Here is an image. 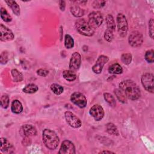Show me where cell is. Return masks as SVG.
Masks as SVG:
<instances>
[{
	"mask_svg": "<svg viewBox=\"0 0 154 154\" xmlns=\"http://www.w3.org/2000/svg\"><path fill=\"white\" fill-rule=\"evenodd\" d=\"M75 26L79 34L85 36L91 37L94 33V28L84 19H78L75 22Z\"/></svg>",
	"mask_w": 154,
	"mask_h": 154,
	"instance_id": "3957f363",
	"label": "cell"
},
{
	"mask_svg": "<svg viewBox=\"0 0 154 154\" xmlns=\"http://www.w3.org/2000/svg\"><path fill=\"white\" fill-rule=\"evenodd\" d=\"M106 132L110 135H117V136L119 135V132L117 128L112 123H108L106 125Z\"/></svg>",
	"mask_w": 154,
	"mask_h": 154,
	"instance_id": "7402d4cb",
	"label": "cell"
},
{
	"mask_svg": "<svg viewBox=\"0 0 154 154\" xmlns=\"http://www.w3.org/2000/svg\"><path fill=\"white\" fill-rule=\"evenodd\" d=\"M0 60H1V64H4L7 63V62L8 61V55H7L6 52H2L1 54Z\"/></svg>",
	"mask_w": 154,
	"mask_h": 154,
	"instance_id": "74e56055",
	"label": "cell"
},
{
	"mask_svg": "<svg viewBox=\"0 0 154 154\" xmlns=\"http://www.w3.org/2000/svg\"><path fill=\"white\" fill-rule=\"evenodd\" d=\"M59 5H60V8L61 11H64L65 7H66V3L64 1H59Z\"/></svg>",
	"mask_w": 154,
	"mask_h": 154,
	"instance_id": "f35d334b",
	"label": "cell"
},
{
	"mask_svg": "<svg viewBox=\"0 0 154 154\" xmlns=\"http://www.w3.org/2000/svg\"><path fill=\"white\" fill-rule=\"evenodd\" d=\"M114 93L118 99V100L122 103H126V97L124 94V93L119 88L114 90Z\"/></svg>",
	"mask_w": 154,
	"mask_h": 154,
	"instance_id": "f546056e",
	"label": "cell"
},
{
	"mask_svg": "<svg viewBox=\"0 0 154 154\" xmlns=\"http://www.w3.org/2000/svg\"><path fill=\"white\" fill-rule=\"evenodd\" d=\"M1 17L4 22H11L12 20L11 16L9 14L6 9L4 8V7L1 8Z\"/></svg>",
	"mask_w": 154,
	"mask_h": 154,
	"instance_id": "4316f807",
	"label": "cell"
},
{
	"mask_svg": "<svg viewBox=\"0 0 154 154\" xmlns=\"http://www.w3.org/2000/svg\"><path fill=\"white\" fill-rule=\"evenodd\" d=\"M0 149H1V151L4 153H10L13 152L14 148L13 146L8 141V140L7 138L1 137Z\"/></svg>",
	"mask_w": 154,
	"mask_h": 154,
	"instance_id": "9a60e30c",
	"label": "cell"
},
{
	"mask_svg": "<svg viewBox=\"0 0 154 154\" xmlns=\"http://www.w3.org/2000/svg\"><path fill=\"white\" fill-rule=\"evenodd\" d=\"M103 37L105 38V40L108 42H111L113 38H114V34H113V32L109 30V29H106L105 32H104V35H103Z\"/></svg>",
	"mask_w": 154,
	"mask_h": 154,
	"instance_id": "836d02e7",
	"label": "cell"
},
{
	"mask_svg": "<svg viewBox=\"0 0 154 154\" xmlns=\"http://www.w3.org/2000/svg\"><path fill=\"white\" fill-rule=\"evenodd\" d=\"M66 122L72 128H78L82 125L81 120L71 111H66L64 113Z\"/></svg>",
	"mask_w": 154,
	"mask_h": 154,
	"instance_id": "ba28073f",
	"label": "cell"
},
{
	"mask_svg": "<svg viewBox=\"0 0 154 154\" xmlns=\"http://www.w3.org/2000/svg\"><path fill=\"white\" fill-rule=\"evenodd\" d=\"M109 58L106 55H100L96 60L95 64L92 67V70L96 74H99L102 72L103 66L108 61Z\"/></svg>",
	"mask_w": 154,
	"mask_h": 154,
	"instance_id": "4fadbf2b",
	"label": "cell"
},
{
	"mask_svg": "<svg viewBox=\"0 0 154 154\" xmlns=\"http://www.w3.org/2000/svg\"><path fill=\"white\" fill-rule=\"evenodd\" d=\"M70 100L81 108H85L87 103L85 96L79 92H75L72 94L70 96Z\"/></svg>",
	"mask_w": 154,
	"mask_h": 154,
	"instance_id": "9c48e42d",
	"label": "cell"
},
{
	"mask_svg": "<svg viewBox=\"0 0 154 154\" xmlns=\"http://www.w3.org/2000/svg\"><path fill=\"white\" fill-rule=\"evenodd\" d=\"M49 71L45 69H40L37 70V74L40 76H46L48 75Z\"/></svg>",
	"mask_w": 154,
	"mask_h": 154,
	"instance_id": "8d00e7d4",
	"label": "cell"
},
{
	"mask_svg": "<svg viewBox=\"0 0 154 154\" xmlns=\"http://www.w3.org/2000/svg\"><path fill=\"white\" fill-rule=\"evenodd\" d=\"M116 20L119 34L120 37H125L128 30V24L126 18L123 14L119 13L117 16Z\"/></svg>",
	"mask_w": 154,
	"mask_h": 154,
	"instance_id": "277c9868",
	"label": "cell"
},
{
	"mask_svg": "<svg viewBox=\"0 0 154 154\" xmlns=\"http://www.w3.org/2000/svg\"><path fill=\"white\" fill-rule=\"evenodd\" d=\"M42 140L45 146L50 150L55 149L60 142L57 134L49 129H44L42 134Z\"/></svg>",
	"mask_w": 154,
	"mask_h": 154,
	"instance_id": "7a4b0ae2",
	"label": "cell"
},
{
	"mask_svg": "<svg viewBox=\"0 0 154 154\" xmlns=\"http://www.w3.org/2000/svg\"><path fill=\"white\" fill-rule=\"evenodd\" d=\"M149 33L151 38H153L154 30H153V19H150L149 22Z\"/></svg>",
	"mask_w": 154,
	"mask_h": 154,
	"instance_id": "d590c367",
	"label": "cell"
},
{
	"mask_svg": "<svg viewBox=\"0 0 154 154\" xmlns=\"http://www.w3.org/2000/svg\"><path fill=\"white\" fill-rule=\"evenodd\" d=\"M23 132L24 135L27 137L34 136L37 134V129L35 128L31 125H25L22 127Z\"/></svg>",
	"mask_w": 154,
	"mask_h": 154,
	"instance_id": "2e32d148",
	"label": "cell"
},
{
	"mask_svg": "<svg viewBox=\"0 0 154 154\" xmlns=\"http://www.w3.org/2000/svg\"><path fill=\"white\" fill-rule=\"evenodd\" d=\"M60 154H75V147L72 142L69 140H64L62 142L60 150Z\"/></svg>",
	"mask_w": 154,
	"mask_h": 154,
	"instance_id": "8fae6325",
	"label": "cell"
},
{
	"mask_svg": "<svg viewBox=\"0 0 154 154\" xmlns=\"http://www.w3.org/2000/svg\"><path fill=\"white\" fill-rule=\"evenodd\" d=\"M63 76L64 78L67 81H73L76 78V74L73 71L70 70H65L63 72Z\"/></svg>",
	"mask_w": 154,
	"mask_h": 154,
	"instance_id": "603a6c76",
	"label": "cell"
},
{
	"mask_svg": "<svg viewBox=\"0 0 154 154\" xmlns=\"http://www.w3.org/2000/svg\"><path fill=\"white\" fill-rule=\"evenodd\" d=\"M99 153H115L113 152H111V151L105 150V151H102V152H99Z\"/></svg>",
	"mask_w": 154,
	"mask_h": 154,
	"instance_id": "ab89813d",
	"label": "cell"
},
{
	"mask_svg": "<svg viewBox=\"0 0 154 154\" xmlns=\"http://www.w3.org/2000/svg\"><path fill=\"white\" fill-rule=\"evenodd\" d=\"M121 60L126 65H129L131 64L132 60V55L130 53H126L123 54L122 55L121 57Z\"/></svg>",
	"mask_w": 154,
	"mask_h": 154,
	"instance_id": "4dcf8cb0",
	"label": "cell"
},
{
	"mask_svg": "<svg viewBox=\"0 0 154 154\" xmlns=\"http://www.w3.org/2000/svg\"><path fill=\"white\" fill-rule=\"evenodd\" d=\"M14 35L13 32L2 23L0 25V39L2 42H8L13 40Z\"/></svg>",
	"mask_w": 154,
	"mask_h": 154,
	"instance_id": "7c38bea8",
	"label": "cell"
},
{
	"mask_svg": "<svg viewBox=\"0 0 154 154\" xmlns=\"http://www.w3.org/2000/svg\"><path fill=\"white\" fill-rule=\"evenodd\" d=\"M0 102H1V106L3 108H4V109L7 108L9 106V102H10L8 96L7 94L2 95L1 97Z\"/></svg>",
	"mask_w": 154,
	"mask_h": 154,
	"instance_id": "1f68e13d",
	"label": "cell"
},
{
	"mask_svg": "<svg viewBox=\"0 0 154 154\" xmlns=\"http://www.w3.org/2000/svg\"><path fill=\"white\" fill-rule=\"evenodd\" d=\"M81 64V55L77 52H74L70 58L69 63V68L70 70L76 71L78 70Z\"/></svg>",
	"mask_w": 154,
	"mask_h": 154,
	"instance_id": "5bb4252c",
	"label": "cell"
},
{
	"mask_svg": "<svg viewBox=\"0 0 154 154\" xmlns=\"http://www.w3.org/2000/svg\"><path fill=\"white\" fill-rule=\"evenodd\" d=\"M143 87L149 92L153 93V75L150 73H144L141 78Z\"/></svg>",
	"mask_w": 154,
	"mask_h": 154,
	"instance_id": "8992f818",
	"label": "cell"
},
{
	"mask_svg": "<svg viewBox=\"0 0 154 154\" xmlns=\"http://www.w3.org/2000/svg\"><path fill=\"white\" fill-rule=\"evenodd\" d=\"M108 72L111 74L119 75L122 73L123 69L121 66L118 63H115L112 64L108 69Z\"/></svg>",
	"mask_w": 154,
	"mask_h": 154,
	"instance_id": "44dd1931",
	"label": "cell"
},
{
	"mask_svg": "<svg viewBox=\"0 0 154 154\" xmlns=\"http://www.w3.org/2000/svg\"><path fill=\"white\" fill-rule=\"evenodd\" d=\"M11 76L13 78V81L14 82H20L23 79V75L19 71H18L17 69L11 70Z\"/></svg>",
	"mask_w": 154,
	"mask_h": 154,
	"instance_id": "484cf974",
	"label": "cell"
},
{
	"mask_svg": "<svg viewBox=\"0 0 154 154\" xmlns=\"http://www.w3.org/2000/svg\"><path fill=\"white\" fill-rule=\"evenodd\" d=\"M105 22L106 24L107 29L114 32L116 29V23L112 15L108 14L105 17Z\"/></svg>",
	"mask_w": 154,
	"mask_h": 154,
	"instance_id": "ac0fdd59",
	"label": "cell"
},
{
	"mask_svg": "<svg viewBox=\"0 0 154 154\" xmlns=\"http://www.w3.org/2000/svg\"><path fill=\"white\" fill-rule=\"evenodd\" d=\"M89 113L96 121L101 120L105 115V112L103 108L99 104L94 105L90 109Z\"/></svg>",
	"mask_w": 154,
	"mask_h": 154,
	"instance_id": "30bf717a",
	"label": "cell"
},
{
	"mask_svg": "<svg viewBox=\"0 0 154 154\" xmlns=\"http://www.w3.org/2000/svg\"><path fill=\"white\" fill-rule=\"evenodd\" d=\"M38 90V87L34 84H29L26 85L23 88V91L25 93L32 94L37 92Z\"/></svg>",
	"mask_w": 154,
	"mask_h": 154,
	"instance_id": "cb8c5ba5",
	"label": "cell"
},
{
	"mask_svg": "<svg viewBox=\"0 0 154 154\" xmlns=\"http://www.w3.org/2000/svg\"><path fill=\"white\" fill-rule=\"evenodd\" d=\"M51 90H52V91L56 95H60L63 92V87L57 84H51Z\"/></svg>",
	"mask_w": 154,
	"mask_h": 154,
	"instance_id": "f1b7e54d",
	"label": "cell"
},
{
	"mask_svg": "<svg viewBox=\"0 0 154 154\" xmlns=\"http://www.w3.org/2000/svg\"><path fill=\"white\" fill-rule=\"evenodd\" d=\"M64 46L67 49H71L74 46L73 38L69 34H66L64 37Z\"/></svg>",
	"mask_w": 154,
	"mask_h": 154,
	"instance_id": "83f0119b",
	"label": "cell"
},
{
	"mask_svg": "<svg viewBox=\"0 0 154 154\" xmlns=\"http://www.w3.org/2000/svg\"><path fill=\"white\" fill-rule=\"evenodd\" d=\"M11 111L14 114H19L23 111V106L18 100H14L11 106Z\"/></svg>",
	"mask_w": 154,
	"mask_h": 154,
	"instance_id": "d6986e66",
	"label": "cell"
},
{
	"mask_svg": "<svg viewBox=\"0 0 154 154\" xmlns=\"http://www.w3.org/2000/svg\"><path fill=\"white\" fill-rule=\"evenodd\" d=\"M105 3H106V2L105 1L96 0V1H94L93 2L92 6L94 8H100L105 5Z\"/></svg>",
	"mask_w": 154,
	"mask_h": 154,
	"instance_id": "e575fe53",
	"label": "cell"
},
{
	"mask_svg": "<svg viewBox=\"0 0 154 154\" xmlns=\"http://www.w3.org/2000/svg\"><path fill=\"white\" fill-rule=\"evenodd\" d=\"M153 49H150L146 51L145 54V59L149 63H152L154 61V57H153Z\"/></svg>",
	"mask_w": 154,
	"mask_h": 154,
	"instance_id": "d6a6232c",
	"label": "cell"
},
{
	"mask_svg": "<svg viewBox=\"0 0 154 154\" xmlns=\"http://www.w3.org/2000/svg\"><path fill=\"white\" fill-rule=\"evenodd\" d=\"M128 42L131 46L134 48L140 47L143 42V35L138 31H134L130 34Z\"/></svg>",
	"mask_w": 154,
	"mask_h": 154,
	"instance_id": "52a82bcc",
	"label": "cell"
},
{
	"mask_svg": "<svg viewBox=\"0 0 154 154\" xmlns=\"http://www.w3.org/2000/svg\"><path fill=\"white\" fill-rule=\"evenodd\" d=\"M103 97L105 101L112 107H115L116 106V101L114 96L108 93H105L103 94Z\"/></svg>",
	"mask_w": 154,
	"mask_h": 154,
	"instance_id": "d4e9b609",
	"label": "cell"
},
{
	"mask_svg": "<svg viewBox=\"0 0 154 154\" xmlns=\"http://www.w3.org/2000/svg\"><path fill=\"white\" fill-rule=\"evenodd\" d=\"M88 23L94 29L100 26L103 21V18L101 13L98 11H94L91 12L88 14Z\"/></svg>",
	"mask_w": 154,
	"mask_h": 154,
	"instance_id": "5b68a950",
	"label": "cell"
},
{
	"mask_svg": "<svg viewBox=\"0 0 154 154\" xmlns=\"http://www.w3.org/2000/svg\"><path fill=\"white\" fill-rule=\"evenodd\" d=\"M119 87L126 98L132 100H137L141 96V91L138 86L132 80L122 81L119 83Z\"/></svg>",
	"mask_w": 154,
	"mask_h": 154,
	"instance_id": "6da1fadb",
	"label": "cell"
},
{
	"mask_svg": "<svg viewBox=\"0 0 154 154\" xmlns=\"http://www.w3.org/2000/svg\"><path fill=\"white\" fill-rule=\"evenodd\" d=\"M70 10L71 13L76 17H80L82 16L84 14V11L83 9H82L78 4H73L71 5Z\"/></svg>",
	"mask_w": 154,
	"mask_h": 154,
	"instance_id": "e0dca14e",
	"label": "cell"
},
{
	"mask_svg": "<svg viewBox=\"0 0 154 154\" xmlns=\"http://www.w3.org/2000/svg\"><path fill=\"white\" fill-rule=\"evenodd\" d=\"M5 2L8 5V6L11 8V9L12 10L14 14H16V16L20 15V7L16 1L9 0V1H5Z\"/></svg>",
	"mask_w": 154,
	"mask_h": 154,
	"instance_id": "ffe728a7",
	"label": "cell"
}]
</instances>
